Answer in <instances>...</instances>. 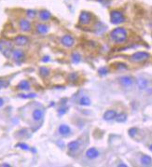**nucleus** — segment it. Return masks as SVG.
Returning a JSON list of instances; mask_svg holds the SVG:
<instances>
[{"instance_id":"obj_1","label":"nucleus","mask_w":152,"mask_h":167,"mask_svg":"<svg viewBox=\"0 0 152 167\" xmlns=\"http://www.w3.org/2000/svg\"><path fill=\"white\" fill-rule=\"evenodd\" d=\"M110 38L116 43H122L127 39V31L122 27H118L110 33Z\"/></svg>"},{"instance_id":"obj_2","label":"nucleus","mask_w":152,"mask_h":167,"mask_svg":"<svg viewBox=\"0 0 152 167\" xmlns=\"http://www.w3.org/2000/svg\"><path fill=\"white\" fill-rule=\"evenodd\" d=\"M110 21L113 24H120L124 23L125 21V17H124L123 13L120 10H112L110 12Z\"/></svg>"},{"instance_id":"obj_3","label":"nucleus","mask_w":152,"mask_h":167,"mask_svg":"<svg viewBox=\"0 0 152 167\" xmlns=\"http://www.w3.org/2000/svg\"><path fill=\"white\" fill-rule=\"evenodd\" d=\"M12 44L10 41L8 40H0V51H1L6 57H10L11 53Z\"/></svg>"},{"instance_id":"obj_4","label":"nucleus","mask_w":152,"mask_h":167,"mask_svg":"<svg viewBox=\"0 0 152 167\" xmlns=\"http://www.w3.org/2000/svg\"><path fill=\"white\" fill-rule=\"evenodd\" d=\"M148 58H149V53L146 51H137L132 55L131 60L135 63H142V62L147 61Z\"/></svg>"},{"instance_id":"obj_5","label":"nucleus","mask_w":152,"mask_h":167,"mask_svg":"<svg viewBox=\"0 0 152 167\" xmlns=\"http://www.w3.org/2000/svg\"><path fill=\"white\" fill-rule=\"evenodd\" d=\"M79 21L80 24H83V25L89 24L92 21V14L88 11H82L79 15Z\"/></svg>"},{"instance_id":"obj_6","label":"nucleus","mask_w":152,"mask_h":167,"mask_svg":"<svg viewBox=\"0 0 152 167\" xmlns=\"http://www.w3.org/2000/svg\"><path fill=\"white\" fill-rule=\"evenodd\" d=\"M61 43L63 44L65 47L70 48V47L74 46L75 39L72 36H70V35H65V36H64L61 38Z\"/></svg>"},{"instance_id":"obj_7","label":"nucleus","mask_w":152,"mask_h":167,"mask_svg":"<svg viewBox=\"0 0 152 167\" xmlns=\"http://www.w3.org/2000/svg\"><path fill=\"white\" fill-rule=\"evenodd\" d=\"M19 25H20V28L22 31L23 32H28L31 30V23L29 21H27L25 19H22L20 21L19 23Z\"/></svg>"},{"instance_id":"obj_8","label":"nucleus","mask_w":152,"mask_h":167,"mask_svg":"<svg viewBox=\"0 0 152 167\" xmlns=\"http://www.w3.org/2000/svg\"><path fill=\"white\" fill-rule=\"evenodd\" d=\"M12 56H13V59H14L18 64H20L24 58V53L22 50H16L12 52Z\"/></svg>"},{"instance_id":"obj_9","label":"nucleus","mask_w":152,"mask_h":167,"mask_svg":"<svg viewBox=\"0 0 152 167\" xmlns=\"http://www.w3.org/2000/svg\"><path fill=\"white\" fill-rule=\"evenodd\" d=\"M14 41H15L16 45H18V46H24L28 43V38L21 35V36H18L15 38Z\"/></svg>"},{"instance_id":"obj_10","label":"nucleus","mask_w":152,"mask_h":167,"mask_svg":"<svg viewBox=\"0 0 152 167\" xmlns=\"http://www.w3.org/2000/svg\"><path fill=\"white\" fill-rule=\"evenodd\" d=\"M120 82L123 86H131L134 83V79L129 76H124L120 79Z\"/></svg>"},{"instance_id":"obj_11","label":"nucleus","mask_w":152,"mask_h":167,"mask_svg":"<svg viewBox=\"0 0 152 167\" xmlns=\"http://www.w3.org/2000/svg\"><path fill=\"white\" fill-rule=\"evenodd\" d=\"M59 133L62 135L67 136V135H69V134L71 133V129H70V127L68 126V125L62 124V125H60V127H59Z\"/></svg>"},{"instance_id":"obj_12","label":"nucleus","mask_w":152,"mask_h":167,"mask_svg":"<svg viewBox=\"0 0 152 167\" xmlns=\"http://www.w3.org/2000/svg\"><path fill=\"white\" fill-rule=\"evenodd\" d=\"M86 156L89 159H95L99 156V151L94 148H91L86 151Z\"/></svg>"},{"instance_id":"obj_13","label":"nucleus","mask_w":152,"mask_h":167,"mask_svg":"<svg viewBox=\"0 0 152 167\" xmlns=\"http://www.w3.org/2000/svg\"><path fill=\"white\" fill-rule=\"evenodd\" d=\"M117 116V112L115 110H107L106 112L104 114V120L105 121H112L114 120Z\"/></svg>"},{"instance_id":"obj_14","label":"nucleus","mask_w":152,"mask_h":167,"mask_svg":"<svg viewBox=\"0 0 152 167\" xmlns=\"http://www.w3.org/2000/svg\"><path fill=\"white\" fill-rule=\"evenodd\" d=\"M32 116H33L34 121H39L43 118V111L41 110V109H35V110L33 111Z\"/></svg>"},{"instance_id":"obj_15","label":"nucleus","mask_w":152,"mask_h":167,"mask_svg":"<svg viewBox=\"0 0 152 167\" xmlns=\"http://www.w3.org/2000/svg\"><path fill=\"white\" fill-rule=\"evenodd\" d=\"M37 32L38 34L44 35V34L49 32V26L46 24H39L37 25Z\"/></svg>"},{"instance_id":"obj_16","label":"nucleus","mask_w":152,"mask_h":167,"mask_svg":"<svg viewBox=\"0 0 152 167\" xmlns=\"http://www.w3.org/2000/svg\"><path fill=\"white\" fill-rule=\"evenodd\" d=\"M141 163L144 166H150L152 165V159L148 155H144L141 158Z\"/></svg>"},{"instance_id":"obj_17","label":"nucleus","mask_w":152,"mask_h":167,"mask_svg":"<svg viewBox=\"0 0 152 167\" xmlns=\"http://www.w3.org/2000/svg\"><path fill=\"white\" fill-rule=\"evenodd\" d=\"M148 85V82L146 79H143V78H140L138 79L137 80V86L138 88H139L140 90H145Z\"/></svg>"},{"instance_id":"obj_18","label":"nucleus","mask_w":152,"mask_h":167,"mask_svg":"<svg viewBox=\"0 0 152 167\" xmlns=\"http://www.w3.org/2000/svg\"><path fill=\"white\" fill-rule=\"evenodd\" d=\"M18 89L22 90V91H27L30 89V84L27 80H23L18 84Z\"/></svg>"},{"instance_id":"obj_19","label":"nucleus","mask_w":152,"mask_h":167,"mask_svg":"<svg viewBox=\"0 0 152 167\" xmlns=\"http://www.w3.org/2000/svg\"><path fill=\"white\" fill-rule=\"evenodd\" d=\"M51 12H50V11H48V10H41V11L39 12V17H40L41 20H43V21L49 20V19L51 18Z\"/></svg>"},{"instance_id":"obj_20","label":"nucleus","mask_w":152,"mask_h":167,"mask_svg":"<svg viewBox=\"0 0 152 167\" xmlns=\"http://www.w3.org/2000/svg\"><path fill=\"white\" fill-rule=\"evenodd\" d=\"M79 146H80V142L79 140L72 141V142H70L68 144V149L70 150H72V151H75L79 148Z\"/></svg>"},{"instance_id":"obj_21","label":"nucleus","mask_w":152,"mask_h":167,"mask_svg":"<svg viewBox=\"0 0 152 167\" xmlns=\"http://www.w3.org/2000/svg\"><path fill=\"white\" fill-rule=\"evenodd\" d=\"M79 104L81 106H90L91 105V99L88 96H82L79 99Z\"/></svg>"},{"instance_id":"obj_22","label":"nucleus","mask_w":152,"mask_h":167,"mask_svg":"<svg viewBox=\"0 0 152 167\" xmlns=\"http://www.w3.org/2000/svg\"><path fill=\"white\" fill-rule=\"evenodd\" d=\"M39 74L41 77H43V78H47L48 76L50 75V69L47 68V67H40L39 68Z\"/></svg>"},{"instance_id":"obj_23","label":"nucleus","mask_w":152,"mask_h":167,"mask_svg":"<svg viewBox=\"0 0 152 167\" xmlns=\"http://www.w3.org/2000/svg\"><path fill=\"white\" fill-rule=\"evenodd\" d=\"M115 120L118 121V122H124V121H126V120H127V115L125 113L118 114V115L116 116Z\"/></svg>"},{"instance_id":"obj_24","label":"nucleus","mask_w":152,"mask_h":167,"mask_svg":"<svg viewBox=\"0 0 152 167\" xmlns=\"http://www.w3.org/2000/svg\"><path fill=\"white\" fill-rule=\"evenodd\" d=\"M80 59H81V56L79 54V53H73L72 54V61L76 64H78V63L80 62Z\"/></svg>"},{"instance_id":"obj_25","label":"nucleus","mask_w":152,"mask_h":167,"mask_svg":"<svg viewBox=\"0 0 152 167\" xmlns=\"http://www.w3.org/2000/svg\"><path fill=\"white\" fill-rule=\"evenodd\" d=\"M116 68L120 69V70H124V69H127V65L124 64V63H117Z\"/></svg>"},{"instance_id":"obj_26","label":"nucleus","mask_w":152,"mask_h":167,"mask_svg":"<svg viewBox=\"0 0 152 167\" xmlns=\"http://www.w3.org/2000/svg\"><path fill=\"white\" fill-rule=\"evenodd\" d=\"M26 15L28 16L29 18L33 19V18L36 17L37 12H36V10H28L26 11Z\"/></svg>"},{"instance_id":"obj_27","label":"nucleus","mask_w":152,"mask_h":167,"mask_svg":"<svg viewBox=\"0 0 152 167\" xmlns=\"http://www.w3.org/2000/svg\"><path fill=\"white\" fill-rule=\"evenodd\" d=\"M98 73L100 76H106V74H108V69L106 67H101L98 70Z\"/></svg>"},{"instance_id":"obj_28","label":"nucleus","mask_w":152,"mask_h":167,"mask_svg":"<svg viewBox=\"0 0 152 167\" xmlns=\"http://www.w3.org/2000/svg\"><path fill=\"white\" fill-rule=\"evenodd\" d=\"M8 86H9V81H7V80H4V79H0V90H1L2 88L8 87Z\"/></svg>"},{"instance_id":"obj_29","label":"nucleus","mask_w":152,"mask_h":167,"mask_svg":"<svg viewBox=\"0 0 152 167\" xmlns=\"http://www.w3.org/2000/svg\"><path fill=\"white\" fill-rule=\"evenodd\" d=\"M16 147L21 148V149H23V150H28V149H29V147H28V146H27L26 144H23V143H20V144L16 145Z\"/></svg>"},{"instance_id":"obj_30","label":"nucleus","mask_w":152,"mask_h":167,"mask_svg":"<svg viewBox=\"0 0 152 167\" xmlns=\"http://www.w3.org/2000/svg\"><path fill=\"white\" fill-rule=\"evenodd\" d=\"M77 79H78V75L76 74V73L70 74V75H69V77H68V79L70 80V81H75Z\"/></svg>"},{"instance_id":"obj_31","label":"nucleus","mask_w":152,"mask_h":167,"mask_svg":"<svg viewBox=\"0 0 152 167\" xmlns=\"http://www.w3.org/2000/svg\"><path fill=\"white\" fill-rule=\"evenodd\" d=\"M20 97H22V98H34V97H36L37 95L35 93H30L28 95H24V94H20Z\"/></svg>"},{"instance_id":"obj_32","label":"nucleus","mask_w":152,"mask_h":167,"mask_svg":"<svg viewBox=\"0 0 152 167\" xmlns=\"http://www.w3.org/2000/svg\"><path fill=\"white\" fill-rule=\"evenodd\" d=\"M137 128H132V129H130L129 130V134L131 136H134L136 134H137Z\"/></svg>"},{"instance_id":"obj_33","label":"nucleus","mask_w":152,"mask_h":167,"mask_svg":"<svg viewBox=\"0 0 152 167\" xmlns=\"http://www.w3.org/2000/svg\"><path fill=\"white\" fill-rule=\"evenodd\" d=\"M65 112H66V108H65V107L59 109V114H60V115H63V114H65Z\"/></svg>"},{"instance_id":"obj_34","label":"nucleus","mask_w":152,"mask_h":167,"mask_svg":"<svg viewBox=\"0 0 152 167\" xmlns=\"http://www.w3.org/2000/svg\"><path fill=\"white\" fill-rule=\"evenodd\" d=\"M49 61H50V57H49V56H45V57L42 59V62H45V63H46V62H49Z\"/></svg>"},{"instance_id":"obj_35","label":"nucleus","mask_w":152,"mask_h":167,"mask_svg":"<svg viewBox=\"0 0 152 167\" xmlns=\"http://www.w3.org/2000/svg\"><path fill=\"white\" fill-rule=\"evenodd\" d=\"M3 105H4V100L2 98H0V107H1Z\"/></svg>"},{"instance_id":"obj_36","label":"nucleus","mask_w":152,"mask_h":167,"mask_svg":"<svg viewBox=\"0 0 152 167\" xmlns=\"http://www.w3.org/2000/svg\"><path fill=\"white\" fill-rule=\"evenodd\" d=\"M119 166H124V167H126L127 165H126V164H119Z\"/></svg>"},{"instance_id":"obj_37","label":"nucleus","mask_w":152,"mask_h":167,"mask_svg":"<svg viewBox=\"0 0 152 167\" xmlns=\"http://www.w3.org/2000/svg\"><path fill=\"white\" fill-rule=\"evenodd\" d=\"M2 166H10V164H2Z\"/></svg>"},{"instance_id":"obj_38","label":"nucleus","mask_w":152,"mask_h":167,"mask_svg":"<svg viewBox=\"0 0 152 167\" xmlns=\"http://www.w3.org/2000/svg\"><path fill=\"white\" fill-rule=\"evenodd\" d=\"M149 149H150V150L152 151V145H151V146H150V147H149Z\"/></svg>"}]
</instances>
